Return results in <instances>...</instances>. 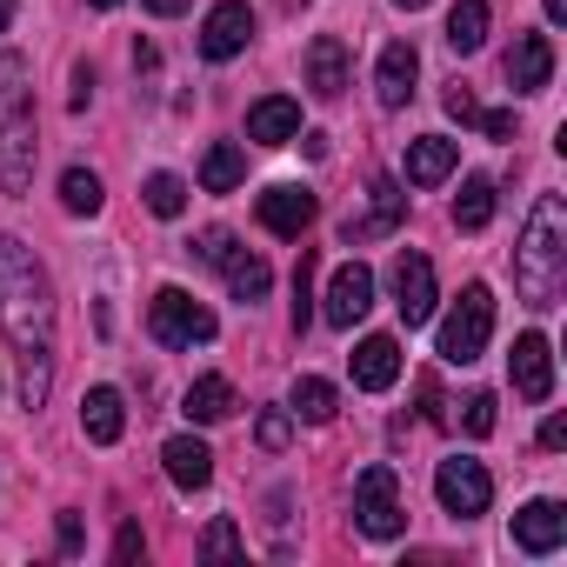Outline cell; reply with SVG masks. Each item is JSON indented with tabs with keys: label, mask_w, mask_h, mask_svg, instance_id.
Instances as JSON below:
<instances>
[{
	"label": "cell",
	"mask_w": 567,
	"mask_h": 567,
	"mask_svg": "<svg viewBox=\"0 0 567 567\" xmlns=\"http://www.w3.org/2000/svg\"><path fill=\"white\" fill-rule=\"evenodd\" d=\"M0 334L21 354L54 348V280L21 234H0Z\"/></svg>",
	"instance_id": "1"
},
{
	"label": "cell",
	"mask_w": 567,
	"mask_h": 567,
	"mask_svg": "<svg viewBox=\"0 0 567 567\" xmlns=\"http://www.w3.org/2000/svg\"><path fill=\"white\" fill-rule=\"evenodd\" d=\"M514 288L527 308H554L560 288H567V207L560 194H540L527 227H520V247H514Z\"/></svg>",
	"instance_id": "2"
},
{
	"label": "cell",
	"mask_w": 567,
	"mask_h": 567,
	"mask_svg": "<svg viewBox=\"0 0 567 567\" xmlns=\"http://www.w3.org/2000/svg\"><path fill=\"white\" fill-rule=\"evenodd\" d=\"M34 87H28V61L21 54H0V187L14 200L34 187Z\"/></svg>",
	"instance_id": "3"
},
{
	"label": "cell",
	"mask_w": 567,
	"mask_h": 567,
	"mask_svg": "<svg viewBox=\"0 0 567 567\" xmlns=\"http://www.w3.org/2000/svg\"><path fill=\"white\" fill-rule=\"evenodd\" d=\"M487 334H494V295L481 288V280H467L454 315L441 321V361L447 368H474L487 354Z\"/></svg>",
	"instance_id": "4"
},
{
	"label": "cell",
	"mask_w": 567,
	"mask_h": 567,
	"mask_svg": "<svg viewBox=\"0 0 567 567\" xmlns=\"http://www.w3.org/2000/svg\"><path fill=\"white\" fill-rule=\"evenodd\" d=\"M147 328L161 348H207L214 341V315L187 295V288H161L154 308H147Z\"/></svg>",
	"instance_id": "5"
},
{
	"label": "cell",
	"mask_w": 567,
	"mask_h": 567,
	"mask_svg": "<svg viewBox=\"0 0 567 567\" xmlns=\"http://www.w3.org/2000/svg\"><path fill=\"white\" fill-rule=\"evenodd\" d=\"M354 520H361L368 540H394V534L408 527V507H401V481H394V467H361V481H354Z\"/></svg>",
	"instance_id": "6"
},
{
	"label": "cell",
	"mask_w": 567,
	"mask_h": 567,
	"mask_svg": "<svg viewBox=\"0 0 567 567\" xmlns=\"http://www.w3.org/2000/svg\"><path fill=\"white\" fill-rule=\"evenodd\" d=\"M434 494H441V507L454 514V520H474V514H487V501H494V481H487V467L481 461H441L434 467Z\"/></svg>",
	"instance_id": "7"
},
{
	"label": "cell",
	"mask_w": 567,
	"mask_h": 567,
	"mask_svg": "<svg viewBox=\"0 0 567 567\" xmlns=\"http://www.w3.org/2000/svg\"><path fill=\"white\" fill-rule=\"evenodd\" d=\"M401 220H408V194H401V187L381 174V181L368 187V214H348V220H341V240H348V247H361V240H381V234H394Z\"/></svg>",
	"instance_id": "8"
},
{
	"label": "cell",
	"mask_w": 567,
	"mask_h": 567,
	"mask_svg": "<svg viewBox=\"0 0 567 567\" xmlns=\"http://www.w3.org/2000/svg\"><path fill=\"white\" fill-rule=\"evenodd\" d=\"M394 308H401L408 328L434 321V260L427 254H408L401 247V260H394Z\"/></svg>",
	"instance_id": "9"
},
{
	"label": "cell",
	"mask_w": 567,
	"mask_h": 567,
	"mask_svg": "<svg viewBox=\"0 0 567 567\" xmlns=\"http://www.w3.org/2000/svg\"><path fill=\"white\" fill-rule=\"evenodd\" d=\"M374 308V274L361 267V260H348L334 280H328V301H321V321L328 328H354L361 315Z\"/></svg>",
	"instance_id": "10"
},
{
	"label": "cell",
	"mask_w": 567,
	"mask_h": 567,
	"mask_svg": "<svg viewBox=\"0 0 567 567\" xmlns=\"http://www.w3.org/2000/svg\"><path fill=\"white\" fill-rule=\"evenodd\" d=\"M247 41H254V8L247 0H220V8L200 21V54L207 61H234Z\"/></svg>",
	"instance_id": "11"
},
{
	"label": "cell",
	"mask_w": 567,
	"mask_h": 567,
	"mask_svg": "<svg viewBox=\"0 0 567 567\" xmlns=\"http://www.w3.org/2000/svg\"><path fill=\"white\" fill-rule=\"evenodd\" d=\"M308 220H315V194H308V187L280 181V187H267V194H260V227H267V234L301 240V234H308Z\"/></svg>",
	"instance_id": "12"
},
{
	"label": "cell",
	"mask_w": 567,
	"mask_h": 567,
	"mask_svg": "<svg viewBox=\"0 0 567 567\" xmlns=\"http://www.w3.org/2000/svg\"><path fill=\"white\" fill-rule=\"evenodd\" d=\"M507 368H514V394L520 401H547L554 394V348H547V334H520Z\"/></svg>",
	"instance_id": "13"
},
{
	"label": "cell",
	"mask_w": 567,
	"mask_h": 567,
	"mask_svg": "<svg viewBox=\"0 0 567 567\" xmlns=\"http://www.w3.org/2000/svg\"><path fill=\"white\" fill-rule=\"evenodd\" d=\"M560 540H567V507L560 501H527L514 514V547L520 554H554Z\"/></svg>",
	"instance_id": "14"
},
{
	"label": "cell",
	"mask_w": 567,
	"mask_h": 567,
	"mask_svg": "<svg viewBox=\"0 0 567 567\" xmlns=\"http://www.w3.org/2000/svg\"><path fill=\"white\" fill-rule=\"evenodd\" d=\"M295 134H301V101L267 94V101L247 107V141H254V147H288Z\"/></svg>",
	"instance_id": "15"
},
{
	"label": "cell",
	"mask_w": 567,
	"mask_h": 567,
	"mask_svg": "<svg viewBox=\"0 0 567 567\" xmlns=\"http://www.w3.org/2000/svg\"><path fill=\"white\" fill-rule=\"evenodd\" d=\"M554 81V41L547 34H520L514 54H507V87L514 94H540Z\"/></svg>",
	"instance_id": "16"
},
{
	"label": "cell",
	"mask_w": 567,
	"mask_h": 567,
	"mask_svg": "<svg viewBox=\"0 0 567 567\" xmlns=\"http://www.w3.org/2000/svg\"><path fill=\"white\" fill-rule=\"evenodd\" d=\"M394 381H401V341H394V334H368V341L354 348V388L388 394Z\"/></svg>",
	"instance_id": "17"
},
{
	"label": "cell",
	"mask_w": 567,
	"mask_h": 567,
	"mask_svg": "<svg viewBox=\"0 0 567 567\" xmlns=\"http://www.w3.org/2000/svg\"><path fill=\"white\" fill-rule=\"evenodd\" d=\"M454 161H461V147H454L447 134H421V141H408V161H401V174H408L414 187H441V181L454 174Z\"/></svg>",
	"instance_id": "18"
},
{
	"label": "cell",
	"mask_w": 567,
	"mask_h": 567,
	"mask_svg": "<svg viewBox=\"0 0 567 567\" xmlns=\"http://www.w3.org/2000/svg\"><path fill=\"white\" fill-rule=\"evenodd\" d=\"M414 74H421V61H414L408 41L381 48V68H374V94H381V107H408V101H414Z\"/></svg>",
	"instance_id": "19"
},
{
	"label": "cell",
	"mask_w": 567,
	"mask_h": 567,
	"mask_svg": "<svg viewBox=\"0 0 567 567\" xmlns=\"http://www.w3.org/2000/svg\"><path fill=\"white\" fill-rule=\"evenodd\" d=\"M161 461H167V481H174L181 494H200V487L214 481V454H207L194 434H174V441L161 447Z\"/></svg>",
	"instance_id": "20"
},
{
	"label": "cell",
	"mask_w": 567,
	"mask_h": 567,
	"mask_svg": "<svg viewBox=\"0 0 567 567\" xmlns=\"http://www.w3.org/2000/svg\"><path fill=\"white\" fill-rule=\"evenodd\" d=\"M341 87H348V48H341L334 34H315V41H308V94L334 101Z\"/></svg>",
	"instance_id": "21"
},
{
	"label": "cell",
	"mask_w": 567,
	"mask_h": 567,
	"mask_svg": "<svg viewBox=\"0 0 567 567\" xmlns=\"http://www.w3.org/2000/svg\"><path fill=\"white\" fill-rule=\"evenodd\" d=\"M441 101H447V114H454L461 127H481L487 141H514V114H501V107H481V101H474V94H467L461 81H454V87H447Z\"/></svg>",
	"instance_id": "22"
},
{
	"label": "cell",
	"mask_w": 567,
	"mask_h": 567,
	"mask_svg": "<svg viewBox=\"0 0 567 567\" xmlns=\"http://www.w3.org/2000/svg\"><path fill=\"white\" fill-rule=\"evenodd\" d=\"M81 427H87V441L114 447V441H121V427H127L121 394H114V388H87V401H81Z\"/></svg>",
	"instance_id": "23"
},
{
	"label": "cell",
	"mask_w": 567,
	"mask_h": 567,
	"mask_svg": "<svg viewBox=\"0 0 567 567\" xmlns=\"http://www.w3.org/2000/svg\"><path fill=\"white\" fill-rule=\"evenodd\" d=\"M240 181H247V154H240L234 141H214V147L200 154V187H207V194H234Z\"/></svg>",
	"instance_id": "24"
},
{
	"label": "cell",
	"mask_w": 567,
	"mask_h": 567,
	"mask_svg": "<svg viewBox=\"0 0 567 567\" xmlns=\"http://www.w3.org/2000/svg\"><path fill=\"white\" fill-rule=\"evenodd\" d=\"M227 414H234V381H227V374H200V381L187 388V421L214 427V421H227Z\"/></svg>",
	"instance_id": "25"
},
{
	"label": "cell",
	"mask_w": 567,
	"mask_h": 567,
	"mask_svg": "<svg viewBox=\"0 0 567 567\" xmlns=\"http://www.w3.org/2000/svg\"><path fill=\"white\" fill-rule=\"evenodd\" d=\"M334 408H341V394H334V381H321V374H301L295 381V421H308V427H328L334 421Z\"/></svg>",
	"instance_id": "26"
},
{
	"label": "cell",
	"mask_w": 567,
	"mask_h": 567,
	"mask_svg": "<svg viewBox=\"0 0 567 567\" xmlns=\"http://www.w3.org/2000/svg\"><path fill=\"white\" fill-rule=\"evenodd\" d=\"M487 41V0H454V14H447V48L454 54H481Z\"/></svg>",
	"instance_id": "27"
},
{
	"label": "cell",
	"mask_w": 567,
	"mask_h": 567,
	"mask_svg": "<svg viewBox=\"0 0 567 567\" xmlns=\"http://www.w3.org/2000/svg\"><path fill=\"white\" fill-rule=\"evenodd\" d=\"M220 274H227V288H234L240 301H260V295H267V280H274V267H267L260 254H247V247H234Z\"/></svg>",
	"instance_id": "28"
},
{
	"label": "cell",
	"mask_w": 567,
	"mask_h": 567,
	"mask_svg": "<svg viewBox=\"0 0 567 567\" xmlns=\"http://www.w3.org/2000/svg\"><path fill=\"white\" fill-rule=\"evenodd\" d=\"M487 220H494V181L474 174V181H461V194H454V227H461V234H481Z\"/></svg>",
	"instance_id": "29"
},
{
	"label": "cell",
	"mask_w": 567,
	"mask_h": 567,
	"mask_svg": "<svg viewBox=\"0 0 567 567\" xmlns=\"http://www.w3.org/2000/svg\"><path fill=\"white\" fill-rule=\"evenodd\" d=\"M101 200H107V194H101V174H94V167H68V174H61V207H68V214H101Z\"/></svg>",
	"instance_id": "30"
},
{
	"label": "cell",
	"mask_w": 567,
	"mask_h": 567,
	"mask_svg": "<svg viewBox=\"0 0 567 567\" xmlns=\"http://www.w3.org/2000/svg\"><path fill=\"white\" fill-rule=\"evenodd\" d=\"M141 194H147V207H154L161 220H174V214L187 207V181H181V174H147Z\"/></svg>",
	"instance_id": "31"
},
{
	"label": "cell",
	"mask_w": 567,
	"mask_h": 567,
	"mask_svg": "<svg viewBox=\"0 0 567 567\" xmlns=\"http://www.w3.org/2000/svg\"><path fill=\"white\" fill-rule=\"evenodd\" d=\"M48 388H54V354L41 348V354H28V374H21V401H28V408H41V401H48Z\"/></svg>",
	"instance_id": "32"
},
{
	"label": "cell",
	"mask_w": 567,
	"mask_h": 567,
	"mask_svg": "<svg viewBox=\"0 0 567 567\" xmlns=\"http://www.w3.org/2000/svg\"><path fill=\"white\" fill-rule=\"evenodd\" d=\"M254 441H260L267 454H280V447L295 441V414H288V408H267V414H260V427H254Z\"/></svg>",
	"instance_id": "33"
},
{
	"label": "cell",
	"mask_w": 567,
	"mask_h": 567,
	"mask_svg": "<svg viewBox=\"0 0 567 567\" xmlns=\"http://www.w3.org/2000/svg\"><path fill=\"white\" fill-rule=\"evenodd\" d=\"M315 321V254H301V267H295V334Z\"/></svg>",
	"instance_id": "34"
},
{
	"label": "cell",
	"mask_w": 567,
	"mask_h": 567,
	"mask_svg": "<svg viewBox=\"0 0 567 567\" xmlns=\"http://www.w3.org/2000/svg\"><path fill=\"white\" fill-rule=\"evenodd\" d=\"M461 427H467L474 441H487V434H494V394H467V401H461Z\"/></svg>",
	"instance_id": "35"
},
{
	"label": "cell",
	"mask_w": 567,
	"mask_h": 567,
	"mask_svg": "<svg viewBox=\"0 0 567 567\" xmlns=\"http://www.w3.org/2000/svg\"><path fill=\"white\" fill-rule=\"evenodd\" d=\"M200 554H207V560H227V554H240V527H234V520H214V527L200 534Z\"/></svg>",
	"instance_id": "36"
},
{
	"label": "cell",
	"mask_w": 567,
	"mask_h": 567,
	"mask_svg": "<svg viewBox=\"0 0 567 567\" xmlns=\"http://www.w3.org/2000/svg\"><path fill=\"white\" fill-rule=\"evenodd\" d=\"M194 254H200V260H207V267H227V254H234V234H227V227H207V234H200V247H194Z\"/></svg>",
	"instance_id": "37"
},
{
	"label": "cell",
	"mask_w": 567,
	"mask_h": 567,
	"mask_svg": "<svg viewBox=\"0 0 567 567\" xmlns=\"http://www.w3.org/2000/svg\"><path fill=\"white\" fill-rule=\"evenodd\" d=\"M54 540H61V554H81V514H61V527H54Z\"/></svg>",
	"instance_id": "38"
},
{
	"label": "cell",
	"mask_w": 567,
	"mask_h": 567,
	"mask_svg": "<svg viewBox=\"0 0 567 567\" xmlns=\"http://www.w3.org/2000/svg\"><path fill=\"white\" fill-rule=\"evenodd\" d=\"M134 554H147V540H141V527L127 520V527L114 534V560H134Z\"/></svg>",
	"instance_id": "39"
},
{
	"label": "cell",
	"mask_w": 567,
	"mask_h": 567,
	"mask_svg": "<svg viewBox=\"0 0 567 567\" xmlns=\"http://www.w3.org/2000/svg\"><path fill=\"white\" fill-rule=\"evenodd\" d=\"M540 447H547V454H554V447H567V421H560V414H547V421H540Z\"/></svg>",
	"instance_id": "40"
},
{
	"label": "cell",
	"mask_w": 567,
	"mask_h": 567,
	"mask_svg": "<svg viewBox=\"0 0 567 567\" xmlns=\"http://www.w3.org/2000/svg\"><path fill=\"white\" fill-rule=\"evenodd\" d=\"M94 101V68H74V114Z\"/></svg>",
	"instance_id": "41"
},
{
	"label": "cell",
	"mask_w": 567,
	"mask_h": 567,
	"mask_svg": "<svg viewBox=\"0 0 567 567\" xmlns=\"http://www.w3.org/2000/svg\"><path fill=\"white\" fill-rule=\"evenodd\" d=\"M147 14H161V21H174V14H187V0H141Z\"/></svg>",
	"instance_id": "42"
},
{
	"label": "cell",
	"mask_w": 567,
	"mask_h": 567,
	"mask_svg": "<svg viewBox=\"0 0 567 567\" xmlns=\"http://www.w3.org/2000/svg\"><path fill=\"white\" fill-rule=\"evenodd\" d=\"M540 8H547V21H554V28L567 21V0H540Z\"/></svg>",
	"instance_id": "43"
},
{
	"label": "cell",
	"mask_w": 567,
	"mask_h": 567,
	"mask_svg": "<svg viewBox=\"0 0 567 567\" xmlns=\"http://www.w3.org/2000/svg\"><path fill=\"white\" fill-rule=\"evenodd\" d=\"M14 28V0H0V34H8Z\"/></svg>",
	"instance_id": "44"
},
{
	"label": "cell",
	"mask_w": 567,
	"mask_h": 567,
	"mask_svg": "<svg viewBox=\"0 0 567 567\" xmlns=\"http://www.w3.org/2000/svg\"><path fill=\"white\" fill-rule=\"evenodd\" d=\"M394 8H408V14H414V8H427V0H394Z\"/></svg>",
	"instance_id": "45"
},
{
	"label": "cell",
	"mask_w": 567,
	"mask_h": 567,
	"mask_svg": "<svg viewBox=\"0 0 567 567\" xmlns=\"http://www.w3.org/2000/svg\"><path fill=\"white\" fill-rule=\"evenodd\" d=\"M94 8H121V0H94Z\"/></svg>",
	"instance_id": "46"
},
{
	"label": "cell",
	"mask_w": 567,
	"mask_h": 567,
	"mask_svg": "<svg viewBox=\"0 0 567 567\" xmlns=\"http://www.w3.org/2000/svg\"><path fill=\"white\" fill-rule=\"evenodd\" d=\"M288 8H308V0H288Z\"/></svg>",
	"instance_id": "47"
}]
</instances>
